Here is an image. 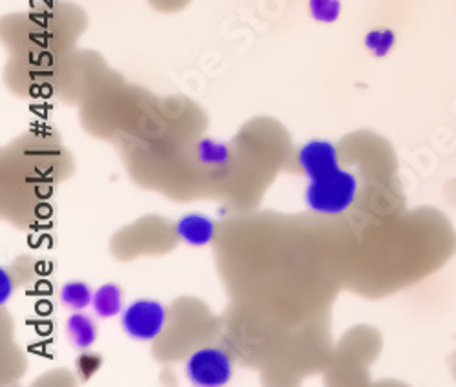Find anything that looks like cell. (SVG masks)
I'll return each mask as SVG.
<instances>
[{"mask_svg":"<svg viewBox=\"0 0 456 387\" xmlns=\"http://www.w3.org/2000/svg\"><path fill=\"white\" fill-rule=\"evenodd\" d=\"M175 232L190 247H205L216 238V223L203 214H186L177 221Z\"/></svg>","mask_w":456,"mask_h":387,"instance_id":"5","label":"cell"},{"mask_svg":"<svg viewBox=\"0 0 456 387\" xmlns=\"http://www.w3.org/2000/svg\"><path fill=\"white\" fill-rule=\"evenodd\" d=\"M167 324V309L158 300H137L123 313L125 333L139 342L156 340Z\"/></svg>","mask_w":456,"mask_h":387,"instance_id":"3","label":"cell"},{"mask_svg":"<svg viewBox=\"0 0 456 387\" xmlns=\"http://www.w3.org/2000/svg\"><path fill=\"white\" fill-rule=\"evenodd\" d=\"M101 364H102V360H101L99 355L85 353V355L79 357V360H77V371H79V375H81L85 380H88V378H92V376L101 369Z\"/></svg>","mask_w":456,"mask_h":387,"instance_id":"10","label":"cell"},{"mask_svg":"<svg viewBox=\"0 0 456 387\" xmlns=\"http://www.w3.org/2000/svg\"><path fill=\"white\" fill-rule=\"evenodd\" d=\"M94 313L102 318H113L123 311V291L118 284H104L101 285L92 300Z\"/></svg>","mask_w":456,"mask_h":387,"instance_id":"7","label":"cell"},{"mask_svg":"<svg viewBox=\"0 0 456 387\" xmlns=\"http://www.w3.org/2000/svg\"><path fill=\"white\" fill-rule=\"evenodd\" d=\"M66 334L73 343V347H77L81 351H86L97 342V325L88 315H83L81 311H77L68 318Z\"/></svg>","mask_w":456,"mask_h":387,"instance_id":"6","label":"cell"},{"mask_svg":"<svg viewBox=\"0 0 456 387\" xmlns=\"http://www.w3.org/2000/svg\"><path fill=\"white\" fill-rule=\"evenodd\" d=\"M94 292L88 284L85 282H68L61 289V301L64 307L73 309V311H83L88 305H92Z\"/></svg>","mask_w":456,"mask_h":387,"instance_id":"8","label":"cell"},{"mask_svg":"<svg viewBox=\"0 0 456 387\" xmlns=\"http://www.w3.org/2000/svg\"><path fill=\"white\" fill-rule=\"evenodd\" d=\"M358 194V179L353 172L338 169L329 176L309 181L305 202L311 210L325 216L347 212Z\"/></svg>","mask_w":456,"mask_h":387,"instance_id":"1","label":"cell"},{"mask_svg":"<svg viewBox=\"0 0 456 387\" xmlns=\"http://www.w3.org/2000/svg\"><path fill=\"white\" fill-rule=\"evenodd\" d=\"M297 161L301 169L305 170L309 181L322 179L339 169V156L336 146L329 141L320 139L303 144L297 153Z\"/></svg>","mask_w":456,"mask_h":387,"instance_id":"4","label":"cell"},{"mask_svg":"<svg viewBox=\"0 0 456 387\" xmlns=\"http://www.w3.org/2000/svg\"><path fill=\"white\" fill-rule=\"evenodd\" d=\"M186 378L200 387H221L232 378L234 364L217 347H203L186 360Z\"/></svg>","mask_w":456,"mask_h":387,"instance_id":"2","label":"cell"},{"mask_svg":"<svg viewBox=\"0 0 456 387\" xmlns=\"http://www.w3.org/2000/svg\"><path fill=\"white\" fill-rule=\"evenodd\" d=\"M309 10L313 19L320 22H334L339 17V0H309Z\"/></svg>","mask_w":456,"mask_h":387,"instance_id":"9","label":"cell"}]
</instances>
